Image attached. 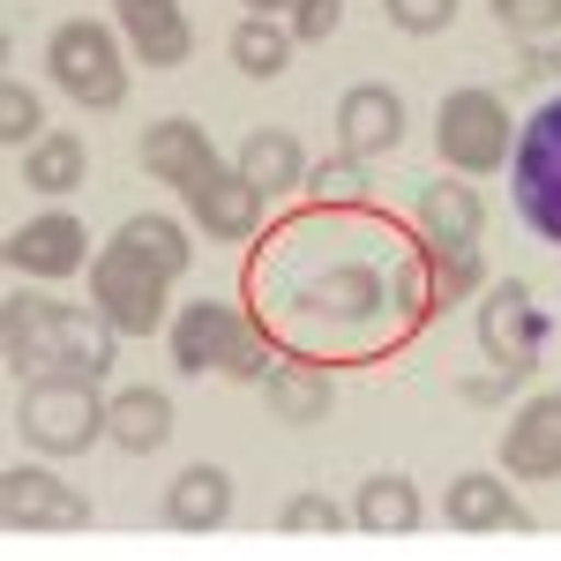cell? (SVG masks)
Returning <instances> with one entry per match:
<instances>
[{
  "label": "cell",
  "mask_w": 561,
  "mask_h": 561,
  "mask_svg": "<svg viewBox=\"0 0 561 561\" xmlns=\"http://www.w3.org/2000/svg\"><path fill=\"white\" fill-rule=\"evenodd\" d=\"M367 210H314L277 232V255L255 270L270 322L300 352L314 345H375L404 337L397 322V255Z\"/></svg>",
  "instance_id": "1"
},
{
  "label": "cell",
  "mask_w": 561,
  "mask_h": 561,
  "mask_svg": "<svg viewBox=\"0 0 561 561\" xmlns=\"http://www.w3.org/2000/svg\"><path fill=\"white\" fill-rule=\"evenodd\" d=\"M195 262V240L173 217H128L98 255H90V307L121 330V337H150L165 330V293Z\"/></svg>",
  "instance_id": "2"
},
{
  "label": "cell",
  "mask_w": 561,
  "mask_h": 561,
  "mask_svg": "<svg viewBox=\"0 0 561 561\" xmlns=\"http://www.w3.org/2000/svg\"><path fill=\"white\" fill-rule=\"evenodd\" d=\"M0 352H8L15 375H83V382H105L113 359H121V330L98 307L15 293L0 307Z\"/></svg>",
  "instance_id": "3"
},
{
  "label": "cell",
  "mask_w": 561,
  "mask_h": 561,
  "mask_svg": "<svg viewBox=\"0 0 561 561\" xmlns=\"http://www.w3.org/2000/svg\"><path fill=\"white\" fill-rule=\"evenodd\" d=\"M173 367L180 375H232V382H262L277 367V352L232 300H187L173 314Z\"/></svg>",
  "instance_id": "4"
},
{
  "label": "cell",
  "mask_w": 561,
  "mask_h": 561,
  "mask_svg": "<svg viewBox=\"0 0 561 561\" xmlns=\"http://www.w3.org/2000/svg\"><path fill=\"white\" fill-rule=\"evenodd\" d=\"M105 412H113V397H98V382H83V375H31L15 427L45 457H83L90 442H105Z\"/></svg>",
  "instance_id": "5"
},
{
  "label": "cell",
  "mask_w": 561,
  "mask_h": 561,
  "mask_svg": "<svg viewBox=\"0 0 561 561\" xmlns=\"http://www.w3.org/2000/svg\"><path fill=\"white\" fill-rule=\"evenodd\" d=\"M45 68H53V83L68 90L83 113H113V105L128 98V53H121V38H113L105 23H90V15H76V23L53 31Z\"/></svg>",
  "instance_id": "6"
},
{
  "label": "cell",
  "mask_w": 561,
  "mask_h": 561,
  "mask_svg": "<svg viewBox=\"0 0 561 561\" xmlns=\"http://www.w3.org/2000/svg\"><path fill=\"white\" fill-rule=\"evenodd\" d=\"M510 180H517V217L561 248V98H547L524 121L517 150H510Z\"/></svg>",
  "instance_id": "7"
},
{
  "label": "cell",
  "mask_w": 561,
  "mask_h": 561,
  "mask_svg": "<svg viewBox=\"0 0 561 561\" xmlns=\"http://www.w3.org/2000/svg\"><path fill=\"white\" fill-rule=\"evenodd\" d=\"M434 150H442V165H457V173H502V158L517 150L502 98H494V90H449L442 113H434Z\"/></svg>",
  "instance_id": "8"
},
{
  "label": "cell",
  "mask_w": 561,
  "mask_h": 561,
  "mask_svg": "<svg viewBox=\"0 0 561 561\" xmlns=\"http://www.w3.org/2000/svg\"><path fill=\"white\" fill-rule=\"evenodd\" d=\"M479 352L494 359V367H510V375H531L539 367V352L554 337V322H547V307L531 300V285L524 277H502L486 300H479Z\"/></svg>",
  "instance_id": "9"
},
{
  "label": "cell",
  "mask_w": 561,
  "mask_h": 561,
  "mask_svg": "<svg viewBox=\"0 0 561 561\" xmlns=\"http://www.w3.org/2000/svg\"><path fill=\"white\" fill-rule=\"evenodd\" d=\"M0 524L8 531H68V524H90V502L45 465H8L0 472Z\"/></svg>",
  "instance_id": "10"
},
{
  "label": "cell",
  "mask_w": 561,
  "mask_h": 561,
  "mask_svg": "<svg viewBox=\"0 0 561 561\" xmlns=\"http://www.w3.org/2000/svg\"><path fill=\"white\" fill-rule=\"evenodd\" d=\"M337 142H345V158H359V165L389 158L404 142V98L389 83H352L337 98Z\"/></svg>",
  "instance_id": "11"
},
{
  "label": "cell",
  "mask_w": 561,
  "mask_h": 561,
  "mask_svg": "<svg viewBox=\"0 0 561 561\" xmlns=\"http://www.w3.org/2000/svg\"><path fill=\"white\" fill-rule=\"evenodd\" d=\"M262 203H270V195H262L240 165H217V173H203L187 187V210L203 225V240H255Z\"/></svg>",
  "instance_id": "12"
},
{
  "label": "cell",
  "mask_w": 561,
  "mask_h": 561,
  "mask_svg": "<svg viewBox=\"0 0 561 561\" xmlns=\"http://www.w3.org/2000/svg\"><path fill=\"white\" fill-rule=\"evenodd\" d=\"M83 255H90V232L83 217L68 210H45L8 232V270L15 277H68V270H83Z\"/></svg>",
  "instance_id": "13"
},
{
  "label": "cell",
  "mask_w": 561,
  "mask_h": 561,
  "mask_svg": "<svg viewBox=\"0 0 561 561\" xmlns=\"http://www.w3.org/2000/svg\"><path fill=\"white\" fill-rule=\"evenodd\" d=\"M502 472L510 479H561V389L517 404V420L502 427Z\"/></svg>",
  "instance_id": "14"
},
{
  "label": "cell",
  "mask_w": 561,
  "mask_h": 561,
  "mask_svg": "<svg viewBox=\"0 0 561 561\" xmlns=\"http://www.w3.org/2000/svg\"><path fill=\"white\" fill-rule=\"evenodd\" d=\"M142 173L180 187V195H187L203 173H217V150H210V135H203V121H187V113L150 121V128H142Z\"/></svg>",
  "instance_id": "15"
},
{
  "label": "cell",
  "mask_w": 561,
  "mask_h": 561,
  "mask_svg": "<svg viewBox=\"0 0 561 561\" xmlns=\"http://www.w3.org/2000/svg\"><path fill=\"white\" fill-rule=\"evenodd\" d=\"M121 31L142 68H180L195 53V23L180 15V0H121Z\"/></svg>",
  "instance_id": "16"
},
{
  "label": "cell",
  "mask_w": 561,
  "mask_h": 561,
  "mask_svg": "<svg viewBox=\"0 0 561 561\" xmlns=\"http://www.w3.org/2000/svg\"><path fill=\"white\" fill-rule=\"evenodd\" d=\"M442 517L457 524V531H524V524H531V510L510 494V479L457 472V479H449V494H442Z\"/></svg>",
  "instance_id": "17"
},
{
  "label": "cell",
  "mask_w": 561,
  "mask_h": 561,
  "mask_svg": "<svg viewBox=\"0 0 561 561\" xmlns=\"http://www.w3.org/2000/svg\"><path fill=\"white\" fill-rule=\"evenodd\" d=\"M105 442L113 449H128V457H158L165 442H173V397L150 382H135L113 397V412H105Z\"/></svg>",
  "instance_id": "18"
},
{
  "label": "cell",
  "mask_w": 561,
  "mask_h": 561,
  "mask_svg": "<svg viewBox=\"0 0 561 561\" xmlns=\"http://www.w3.org/2000/svg\"><path fill=\"white\" fill-rule=\"evenodd\" d=\"M225 517H232V472L225 465H187L165 486V524L173 531H217Z\"/></svg>",
  "instance_id": "19"
},
{
  "label": "cell",
  "mask_w": 561,
  "mask_h": 561,
  "mask_svg": "<svg viewBox=\"0 0 561 561\" xmlns=\"http://www.w3.org/2000/svg\"><path fill=\"white\" fill-rule=\"evenodd\" d=\"M412 225H420V240H479L486 232V203L465 180H427L420 203H412Z\"/></svg>",
  "instance_id": "20"
},
{
  "label": "cell",
  "mask_w": 561,
  "mask_h": 561,
  "mask_svg": "<svg viewBox=\"0 0 561 561\" xmlns=\"http://www.w3.org/2000/svg\"><path fill=\"white\" fill-rule=\"evenodd\" d=\"M262 397H270V412L277 420H293V427H314L322 412H330V375H322V359H277L270 375H262Z\"/></svg>",
  "instance_id": "21"
},
{
  "label": "cell",
  "mask_w": 561,
  "mask_h": 561,
  "mask_svg": "<svg viewBox=\"0 0 561 561\" xmlns=\"http://www.w3.org/2000/svg\"><path fill=\"white\" fill-rule=\"evenodd\" d=\"M240 173L255 180L262 195H293V187H307V150H300V135L255 128L248 142H240Z\"/></svg>",
  "instance_id": "22"
},
{
  "label": "cell",
  "mask_w": 561,
  "mask_h": 561,
  "mask_svg": "<svg viewBox=\"0 0 561 561\" xmlns=\"http://www.w3.org/2000/svg\"><path fill=\"white\" fill-rule=\"evenodd\" d=\"M420 517H427V502H420V486L404 472H375V479H359V494H352V524L359 531H412Z\"/></svg>",
  "instance_id": "23"
},
{
  "label": "cell",
  "mask_w": 561,
  "mask_h": 561,
  "mask_svg": "<svg viewBox=\"0 0 561 561\" xmlns=\"http://www.w3.org/2000/svg\"><path fill=\"white\" fill-rule=\"evenodd\" d=\"M293 23H277V15H240L232 23V60H240V76H255V83H270V76H285L293 68Z\"/></svg>",
  "instance_id": "24"
},
{
  "label": "cell",
  "mask_w": 561,
  "mask_h": 561,
  "mask_svg": "<svg viewBox=\"0 0 561 561\" xmlns=\"http://www.w3.org/2000/svg\"><path fill=\"white\" fill-rule=\"evenodd\" d=\"M90 173V150H83V135H38L31 150H23V180L38 187V195H68V187H83Z\"/></svg>",
  "instance_id": "25"
},
{
  "label": "cell",
  "mask_w": 561,
  "mask_h": 561,
  "mask_svg": "<svg viewBox=\"0 0 561 561\" xmlns=\"http://www.w3.org/2000/svg\"><path fill=\"white\" fill-rule=\"evenodd\" d=\"M307 203H314V210H367V165H359V158H322V165H307Z\"/></svg>",
  "instance_id": "26"
},
{
  "label": "cell",
  "mask_w": 561,
  "mask_h": 561,
  "mask_svg": "<svg viewBox=\"0 0 561 561\" xmlns=\"http://www.w3.org/2000/svg\"><path fill=\"white\" fill-rule=\"evenodd\" d=\"M494 23H502L510 38H554L561 0H494Z\"/></svg>",
  "instance_id": "27"
},
{
  "label": "cell",
  "mask_w": 561,
  "mask_h": 561,
  "mask_svg": "<svg viewBox=\"0 0 561 561\" xmlns=\"http://www.w3.org/2000/svg\"><path fill=\"white\" fill-rule=\"evenodd\" d=\"M38 121H45V113H38V98H31L23 83H8V90H0V142H8V150H31V142L45 135Z\"/></svg>",
  "instance_id": "28"
},
{
  "label": "cell",
  "mask_w": 561,
  "mask_h": 561,
  "mask_svg": "<svg viewBox=\"0 0 561 561\" xmlns=\"http://www.w3.org/2000/svg\"><path fill=\"white\" fill-rule=\"evenodd\" d=\"M382 15L397 31H412V38H434V31L457 23V0H382Z\"/></svg>",
  "instance_id": "29"
},
{
  "label": "cell",
  "mask_w": 561,
  "mask_h": 561,
  "mask_svg": "<svg viewBox=\"0 0 561 561\" xmlns=\"http://www.w3.org/2000/svg\"><path fill=\"white\" fill-rule=\"evenodd\" d=\"M285 23H293V38H300V45H322V38H337L345 0H293V8H285Z\"/></svg>",
  "instance_id": "30"
},
{
  "label": "cell",
  "mask_w": 561,
  "mask_h": 561,
  "mask_svg": "<svg viewBox=\"0 0 561 561\" xmlns=\"http://www.w3.org/2000/svg\"><path fill=\"white\" fill-rule=\"evenodd\" d=\"M352 510H337L330 494H293L285 502V531H345Z\"/></svg>",
  "instance_id": "31"
},
{
  "label": "cell",
  "mask_w": 561,
  "mask_h": 561,
  "mask_svg": "<svg viewBox=\"0 0 561 561\" xmlns=\"http://www.w3.org/2000/svg\"><path fill=\"white\" fill-rule=\"evenodd\" d=\"M517 382H524V375H510V367H486V375H465V382H457V397H465V404H502Z\"/></svg>",
  "instance_id": "32"
},
{
  "label": "cell",
  "mask_w": 561,
  "mask_h": 561,
  "mask_svg": "<svg viewBox=\"0 0 561 561\" xmlns=\"http://www.w3.org/2000/svg\"><path fill=\"white\" fill-rule=\"evenodd\" d=\"M517 76H561V31H554V45L524 53V60H517Z\"/></svg>",
  "instance_id": "33"
}]
</instances>
